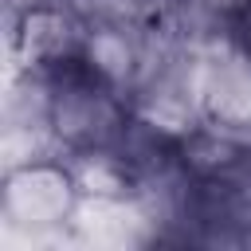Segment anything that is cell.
I'll return each instance as SVG.
<instances>
[{"instance_id":"cell-1","label":"cell","mask_w":251,"mask_h":251,"mask_svg":"<svg viewBox=\"0 0 251 251\" xmlns=\"http://www.w3.org/2000/svg\"><path fill=\"white\" fill-rule=\"evenodd\" d=\"M78 196L82 192L71 169L55 161H27L16 165L4 180V220L31 243H47L59 227L71 224Z\"/></svg>"},{"instance_id":"cell-2","label":"cell","mask_w":251,"mask_h":251,"mask_svg":"<svg viewBox=\"0 0 251 251\" xmlns=\"http://www.w3.org/2000/svg\"><path fill=\"white\" fill-rule=\"evenodd\" d=\"M235 39L243 43V51L251 55V0L239 8V16H235Z\"/></svg>"}]
</instances>
